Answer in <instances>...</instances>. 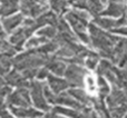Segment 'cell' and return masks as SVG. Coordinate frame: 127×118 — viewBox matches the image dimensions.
<instances>
[{
	"instance_id": "obj_1",
	"label": "cell",
	"mask_w": 127,
	"mask_h": 118,
	"mask_svg": "<svg viewBox=\"0 0 127 118\" xmlns=\"http://www.w3.org/2000/svg\"><path fill=\"white\" fill-rule=\"evenodd\" d=\"M88 31H89L88 33H89L90 38V45L98 50L99 56H101L105 59H109L113 48L115 47V45L117 44L121 37L99 28L94 22L89 25Z\"/></svg>"
},
{
	"instance_id": "obj_2",
	"label": "cell",
	"mask_w": 127,
	"mask_h": 118,
	"mask_svg": "<svg viewBox=\"0 0 127 118\" xmlns=\"http://www.w3.org/2000/svg\"><path fill=\"white\" fill-rule=\"evenodd\" d=\"M66 21L71 27L72 31L77 36L80 41L86 45H90V38L88 33V27H89L90 13L85 9L75 8L66 12L65 16Z\"/></svg>"
},
{
	"instance_id": "obj_3",
	"label": "cell",
	"mask_w": 127,
	"mask_h": 118,
	"mask_svg": "<svg viewBox=\"0 0 127 118\" xmlns=\"http://www.w3.org/2000/svg\"><path fill=\"white\" fill-rule=\"evenodd\" d=\"M50 56L44 54L38 48L28 49L27 51L13 58V67L20 72L27 69H39L46 65Z\"/></svg>"
},
{
	"instance_id": "obj_4",
	"label": "cell",
	"mask_w": 127,
	"mask_h": 118,
	"mask_svg": "<svg viewBox=\"0 0 127 118\" xmlns=\"http://www.w3.org/2000/svg\"><path fill=\"white\" fill-rule=\"evenodd\" d=\"M105 101L113 118H123L127 114V95L125 90L112 87Z\"/></svg>"
},
{
	"instance_id": "obj_5",
	"label": "cell",
	"mask_w": 127,
	"mask_h": 118,
	"mask_svg": "<svg viewBox=\"0 0 127 118\" xmlns=\"http://www.w3.org/2000/svg\"><path fill=\"white\" fill-rule=\"evenodd\" d=\"M40 26L37 24L36 19H31L28 18L22 22V26L18 28L10 37V44H12L18 50L22 48L26 44L27 39L31 36V33L36 30H39Z\"/></svg>"
},
{
	"instance_id": "obj_6",
	"label": "cell",
	"mask_w": 127,
	"mask_h": 118,
	"mask_svg": "<svg viewBox=\"0 0 127 118\" xmlns=\"http://www.w3.org/2000/svg\"><path fill=\"white\" fill-rule=\"evenodd\" d=\"M88 72L87 69L80 65L68 63L65 72V79L68 81L70 88H83Z\"/></svg>"
},
{
	"instance_id": "obj_7",
	"label": "cell",
	"mask_w": 127,
	"mask_h": 118,
	"mask_svg": "<svg viewBox=\"0 0 127 118\" xmlns=\"http://www.w3.org/2000/svg\"><path fill=\"white\" fill-rule=\"evenodd\" d=\"M20 10L26 17L36 19L48 11V3L47 0H20Z\"/></svg>"
},
{
	"instance_id": "obj_8",
	"label": "cell",
	"mask_w": 127,
	"mask_h": 118,
	"mask_svg": "<svg viewBox=\"0 0 127 118\" xmlns=\"http://www.w3.org/2000/svg\"><path fill=\"white\" fill-rule=\"evenodd\" d=\"M44 88L45 84L41 80H31L30 86H29V91H30V97L33 105L40 110L44 112H49L50 106L47 99L45 98L44 95Z\"/></svg>"
},
{
	"instance_id": "obj_9",
	"label": "cell",
	"mask_w": 127,
	"mask_h": 118,
	"mask_svg": "<svg viewBox=\"0 0 127 118\" xmlns=\"http://www.w3.org/2000/svg\"><path fill=\"white\" fill-rule=\"evenodd\" d=\"M30 101L29 88H17V90L10 92L6 99V104L9 107H29Z\"/></svg>"
},
{
	"instance_id": "obj_10",
	"label": "cell",
	"mask_w": 127,
	"mask_h": 118,
	"mask_svg": "<svg viewBox=\"0 0 127 118\" xmlns=\"http://www.w3.org/2000/svg\"><path fill=\"white\" fill-rule=\"evenodd\" d=\"M94 24L98 26L99 28L107 30L112 32L113 30L117 28H121L123 26L127 25L126 16H123L121 18H109V17H103V16H98V17L94 18Z\"/></svg>"
},
{
	"instance_id": "obj_11",
	"label": "cell",
	"mask_w": 127,
	"mask_h": 118,
	"mask_svg": "<svg viewBox=\"0 0 127 118\" xmlns=\"http://www.w3.org/2000/svg\"><path fill=\"white\" fill-rule=\"evenodd\" d=\"M6 83L9 86H15L17 88H29L30 86V81L28 80L24 75L21 74L18 70H12V71H9L6 75V78H4Z\"/></svg>"
},
{
	"instance_id": "obj_12",
	"label": "cell",
	"mask_w": 127,
	"mask_h": 118,
	"mask_svg": "<svg viewBox=\"0 0 127 118\" xmlns=\"http://www.w3.org/2000/svg\"><path fill=\"white\" fill-rule=\"evenodd\" d=\"M45 66L48 68L50 74H54L55 76L59 77L64 76L66 72V69H67V62H65L62 58L57 57L56 55H51L48 58V61Z\"/></svg>"
},
{
	"instance_id": "obj_13",
	"label": "cell",
	"mask_w": 127,
	"mask_h": 118,
	"mask_svg": "<svg viewBox=\"0 0 127 118\" xmlns=\"http://www.w3.org/2000/svg\"><path fill=\"white\" fill-rule=\"evenodd\" d=\"M127 7L121 2H108V6L104 9L100 16L109 18H121L126 15Z\"/></svg>"
},
{
	"instance_id": "obj_14",
	"label": "cell",
	"mask_w": 127,
	"mask_h": 118,
	"mask_svg": "<svg viewBox=\"0 0 127 118\" xmlns=\"http://www.w3.org/2000/svg\"><path fill=\"white\" fill-rule=\"evenodd\" d=\"M47 83H48V86L56 95L62 94V92L66 91L67 89H69V84L66 79L60 78L59 76H55V75L50 74L48 77H47Z\"/></svg>"
},
{
	"instance_id": "obj_15",
	"label": "cell",
	"mask_w": 127,
	"mask_h": 118,
	"mask_svg": "<svg viewBox=\"0 0 127 118\" xmlns=\"http://www.w3.org/2000/svg\"><path fill=\"white\" fill-rule=\"evenodd\" d=\"M56 104L72 108V109L79 110V112H81L85 107H87V106H84L83 104H80L79 101H77L72 96H70V95L68 94V91H64L62 94H58L57 98H56Z\"/></svg>"
},
{
	"instance_id": "obj_16",
	"label": "cell",
	"mask_w": 127,
	"mask_h": 118,
	"mask_svg": "<svg viewBox=\"0 0 127 118\" xmlns=\"http://www.w3.org/2000/svg\"><path fill=\"white\" fill-rule=\"evenodd\" d=\"M20 9V0H0V17L6 18Z\"/></svg>"
},
{
	"instance_id": "obj_17",
	"label": "cell",
	"mask_w": 127,
	"mask_h": 118,
	"mask_svg": "<svg viewBox=\"0 0 127 118\" xmlns=\"http://www.w3.org/2000/svg\"><path fill=\"white\" fill-rule=\"evenodd\" d=\"M67 91L70 96H72L77 101H79L80 104H83L84 106L92 107L93 98H94V97H93L92 95L88 94L87 91H85L83 88H69Z\"/></svg>"
},
{
	"instance_id": "obj_18",
	"label": "cell",
	"mask_w": 127,
	"mask_h": 118,
	"mask_svg": "<svg viewBox=\"0 0 127 118\" xmlns=\"http://www.w3.org/2000/svg\"><path fill=\"white\" fill-rule=\"evenodd\" d=\"M24 22V17L22 15H13L9 16V17L2 18V27L6 30L7 33H11L18 29V27Z\"/></svg>"
},
{
	"instance_id": "obj_19",
	"label": "cell",
	"mask_w": 127,
	"mask_h": 118,
	"mask_svg": "<svg viewBox=\"0 0 127 118\" xmlns=\"http://www.w3.org/2000/svg\"><path fill=\"white\" fill-rule=\"evenodd\" d=\"M10 109L16 117L19 118H40L44 115V113H40L31 107H10Z\"/></svg>"
},
{
	"instance_id": "obj_20",
	"label": "cell",
	"mask_w": 127,
	"mask_h": 118,
	"mask_svg": "<svg viewBox=\"0 0 127 118\" xmlns=\"http://www.w3.org/2000/svg\"><path fill=\"white\" fill-rule=\"evenodd\" d=\"M58 20H59V18L53 11H46L42 15H40L38 18H36V21L40 26V28H42L45 26H55L56 27L58 24Z\"/></svg>"
},
{
	"instance_id": "obj_21",
	"label": "cell",
	"mask_w": 127,
	"mask_h": 118,
	"mask_svg": "<svg viewBox=\"0 0 127 118\" xmlns=\"http://www.w3.org/2000/svg\"><path fill=\"white\" fill-rule=\"evenodd\" d=\"M110 90H112V86L108 83L107 79L101 76L97 77V91H98L97 96L100 97V98L106 99V97L109 95Z\"/></svg>"
},
{
	"instance_id": "obj_22",
	"label": "cell",
	"mask_w": 127,
	"mask_h": 118,
	"mask_svg": "<svg viewBox=\"0 0 127 118\" xmlns=\"http://www.w3.org/2000/svg\"><path fill=\"white\" fill-rule=\"evenodd\" d=\"M104 10V3L101 0H87V11L93 17H98Z\"/></svg>"
},
{
	"instance_id": "obj_23",
	"label": "cell",
	"mask_w": 127,
	"mask_h": 118,
	"mask_svg": "<svg viewBox=\"0 0 127 118\" xmlns=\"http://www.w3.org/2000/svg\"><path fill=\"white\" fill-rule=\"evenodd\" d=\"M38 36L45 40H53L57 37V28L55 26H45L38 30Z\"/></svg>"
},
{
	"instance_id": "obj_24",
	"label": "cell",
	"mask_w": 127,
	"mask_h": 118,
	"mask_svg": "<svg viewBox=\"0 0 127 118\" xmlns=\"http://www.w3.org/2000/svg\"><path fill=\"white\" fill-rule=\"evenodd\" d=\"M123 90H127V70L124 68H116V86Z\"/></svg>"
},
{
	"instance_id": "obj_25",
	"label": "cell",
	"mask_w": 127,
	"mask_h": 118,
	"mask_svg": "<svg viewBox=\"0 0 127 118\" xmlns=\"http://www.w3.org/2000/svg\"><path fill=\"white\" fill-rule=\"evenodd\" d=\"M53 110L55 113H57V114H60L68 118H79V116H80V112L79 110L72 109V108H69V107H64V106H57Z\"/></svg>"
},
{
	"instance_id": "obj_26",
	"label": "cell",
	"mask_w": 127,
	"mask_h": 118,
	"mask_svg": "<svg viewBox=\"0 0 127 118\" xmlns=\"http://www.w3.org/2000/svg\"><path fill=\"white\" fill-rule=\"evenodd\" d=\"M99 61H100V56L99 54H96L93 51L90 55H88L87 57L85 58V66L87 69L89 70H95L98 66Z\"/></svg>"
},
{
	"instance_id": "obj_27",
	"label": "cell",
	"mask_w": 127,
	"mask_h": 118,
	"mask_svg": "<svg viewBox=\"0 0 127 118\" xmlns=\"http://www.w3.org/2000/svg\"><path fill=\"white\" fill-rule=\"evenodd\" d=\"M45 42H47V40H45L44 38L37 36V37L30 38V39L25 44V47H26L27 50H28V49H36V48H39L40 46H42Z\"/></svg>"
},
{
	"instance_id": "obj_28",
	"label": "cell",
	"mask_w": 127,
	"mask_h": 118,
	"mask_svg": "<svg viewBox=\"0 0 127 118\" xmlns=\"http://www.w3.org/2000/svg\"><path fill=\"white\" fill-rule=\"evenodd\" d=\"M51 8L54 9L55 12H64L67 8V0H49Z\"/></svg>"
},
{
	"instance_id": "obj_29",
	"label": "cell",
	"mask_w": 127,
	"mask_h": 118,
	"mask_svg": "<svg viewBox=\"0 0 127 118\" xmlns=\"http://www.w3.org/2000/svg\"><path fill=\"white\" fill-rule=\"evenodd\" d=\"M79 118H100V117L98 116L96 110L93 109L92 107H85L80 112Z\"/></svg>"
},
{
	"instance_id": "obj_30",
	"label": "cell",
	"mask_w": 127,
	"mask_h": 118,
	"mask_svg": "<svg viewBox=\"0 0 127 118\" xmlns=\"http://www.w3.org/2000/svg\"><path fill=\"white\" fill-rule=\"evenodd\" d=\"M44 95H45V98L47 99L49 104H56V98H57V95L53 91V90L49 88L48 85H45L44 88Z\"/></svg>"
},
{
	"instance_id": "obj_31",
	"label": "cell",
	"mask_w": 127,
	"mask_h": 118,
	"mask_svg": "<svg viewBox=\"0 0 127 118\" xmlns=\"http://www.w3.org/2000/svg\"><path fill=\"white\" fill-rule=\"evenodd\" d=\"M50 75V71L48 70V68L46 67V66H44V67H41V68H39L38 69V72H37V78H38V80H42V79H45V78H47V77Z\"/></svg>"
},
{
	"instance_id": "obj_32",
	"label": "cell",
	"mask_w": 127,
	"mask_h": 118,
	"mask_svg": "<svg viewBox=\"0 0 127 118\" xmlns=\"http://www.w3.org/2000/svg\"><path fill=\"white\" fill-rule=\"evenodd\" d=\"M69 2L75 8L87 10V0H69Z\"/></svg>"
},
{
	"instance_id": "obj_33",
	"label": "cell",
	"mask_w": 127,
	"mask_h": 118,
	"mask_svg": "<svg viewBox=\"0 0 127 118\" xmlns=\"http://www.w3.org/2000/svg\"><path fill=\"white\" fill-rule=\"evenodd\" d=\"M6 106H1V107H0V118H15L7 110Z\"/></svg>"
},
{
	"instance_id": "obj_34",
	"label": "cell",
	"mask_w": 127,
	"mask_h": 118,
	"mask_svg": "<svg viewBox=\"0 0 127 118\" xmlns=\"http://www.w3.org/2000/svg\"><path fill=\"white\" fill-rule=\"evenodd\" d=\"M45 118H68V117H65V116H63V115L57 114V113H55L54 110H51L50 113L45 115Z\"/></svg>"
},
{
	"instance_id": "obj_35",
	"label": "cell",
	"mask_w": 127,
	"mask_h": 118,
	"mask_svg": "<svg viewBox=\"0 0 127 118\" xmlns=\"http://www.w3.org/2000/svg\"><path fill=\"white\" fill-rule=\"evenodd\" d=\"M6 37H7V32L3 29V27L1 26V24H0V40H3Z\"/></svg>"
},
{
	"instance_id": "obj_36",
	"label": "cell",
	"mask_w": 127,
	"mask_h": 118,
	"mask_svg": "<svg viewBox=\"0 0 127 118\" xmlns=\"http://www.w3.org/2000/svg\"><path fill=\"white\" fill-rule=\"evenodd\" d=\"M7 85H8V84H7L6 83V80H4V79L3 78H2V77L1 76H0V91H1V90L2 89H3V88L4 87H6V86Z\"/></svg>"
},
{
	"instance_id": "obj_37",
	"label": "cell",
	"mask_w": 127,
	"mask_h": 118,
	"mask_svg": "<svg viewBox=\"0 0 127 118\" xmlns=\"http://www.w3.org/2000/svg\"><path fill=\"white\" fill-rule=\"evenodd\" d=\"M125 0H109L108 2H121V3H124Z\"/></svg>"
},
{
	"instance_id": "obj_38",
	"label": "cell",
	"mask_w": 127,
	"mask_h": 118,
	"mask_svg": "<svg viewBox=\"0 0 127 118\" xmlns=\"http://www.w3.org/2000/svg\"><path fill=\"white\" fill-rule=\"evenodd\" d=\"M2 45H3V40H0V51H1V48H2Z\"/></svg>"
},
{
	"instance_id": "obj_39",
	"label": "cell",
	"mask_w": 127,
	"mask_h": 118,
	"mask_svg": "<svg viewBox=\"0 0 127 118\" xmlns=\"http://www.w3.org/2000/svg\"><path fill=\"white\" fill-rule=\"evenodd\" d=\"M101 1H103V3H104V4H105V3H107V2H108V1H109V0H101Z\"/></svg>"
},
{
	"instance_id": "obj_40",
	"label": "cell",
	"mask_w": 127,
	"mask_h": 118,
	"mask_svg": "<svg viewBox=\"0 0 127 118\" xmlns=\"http://www.w3.org/2000/svg\"><path fill=\"white\" fill-rule=\"evenodd\" d=\"M123 118H127V114H126V115H125V116H124Z\"/></svg>"
},
{
	"instance_id": "obj_41",
	"label": "cell",
	"mask_w": 127,
	"mask_h": 118,
	"mask_svg": "<svg viewBox=\"0 0 127 118\" xmlns=\"http://www.w3.org/2000/svg\"><path fill=\"white\" fill-rule=\"evenodd\" d=\"M125 16H126V19H127V11H126V15Z\"/></svg>"
},
{
	"instance_id": "obj_42",
	"label": "cell",
	"mask_w": 127,
	"mask_h": 118,
	"mask_svg": "<svg viewBox=\"0 0 127 118\" xmlns=\"http://www.w3.org/2000/svg\"><path fill=\"white\" fill-rule=\"evenodd\" d=\"M125 91H126V95H127V90H125Z\"/></svg>"
},
{
	"instance_id": "obj_43",
	"label": "cell",
	"mask_w": 127,
	"mask_h": 118,
	"mask_svg": "<svg viewBox=\"0 0 127 118\" xmlns=\"http://www.w3.org/2000/svg\"><path fill=\"white\" fill-rule=\"evenodd\" d=\"M40 118H42V117H40ZM44 118H45V116H44Z\"/></svg>"
}]
</instances>
